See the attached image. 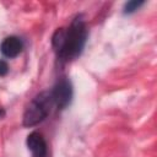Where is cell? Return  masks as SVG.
I'll return each instance as SVG.
<instances>
[{
	"label": "cell",
	"mask_w": 157,
	"mask_h": 157,
	"mask_svg": "<svg viewBox=\"0 0 157 157\" xmlns=\"http://www.w3.org/2000/svg\"><path fill=\"white\" fill-rule=\"evenodd\" d=\"M87 29L85 21L77 16L67 29L59 28L53 36V47L61 61H70L77 58L86 43Z\"/></svg>",
	"instance_id": "obj_1"
},
{
	"label": "cell",
	"mask_w": 157,
	"mask_h": 157,
	"mask_svg": "<svg viewBox=\"0 0 157 157\" xmlns=\"http://www.w3.org/2000/svg\"><path fill=\"white\" fill-rule=\"evenodd\" d=\"M53 104L54 103L50 92H42L37 94L25 110L23 125L29 128L42 123L50 113V108Z\"/></svg>",
	"instance_id": "obj_2"
},
{
	"label": "cell",
	"mask_w": 157,
	"mask_h": 157,
	"mask_svg": "<svg viewBox=\"0 0 157 157\" xmlns=\"http://www.w3.org/2000/svg\"><path fill=\"white\" fill-rule=\"evenodd\" d=\"M50 96L56 108L64 109L66 105H69L72 98V87L70 81L65 77L58 80V82L54 85L53 90L50 91Z\"/></svg>",
	"instance_id": "obj_3"
},
{
	"label": "cell",
	"mask_w": 157,
	"mask_h": 157,
	"mask_svg": "<svg viewBox=\"0 0 157 157\" xmlns=\"http://www.w3.org/2000/svg\"><path fill=\"white\" fill-rule=\"evenodd\" d=\"M27 146L32 152L33 157H45L47 156V144L42 134L33 131L27 136Z\"/></svg>",
	"instance_id": "obj_4"
},
{
	"label": "cell",
	"mask_w": 157,
	"mask_h": 157,
	"mask_svg": "<svg viewBox=\"0 0 157 157\" xmlns=\"http://www.w3.org/2000/svg\"><path fill=\"white\" fill-rule=\"evenodd\" d=\"M22 48H23L22 40L16 36H11V37L5 38L1 43V45H0L1 53L7 58L17 56L22 52Z\"/></svg>",
	"instance_id": "obj_5"
},
{
	"label": "cell",
	"mask_w": 157,
	"mask_h": 157,
	"mask_svg": "<svg viewBox=\"0 0 157 157\" xmlns=\"http://www.w3.org/2000/svg\"><path fill=\"white\" fill-rule=\"evenodd\" d=\"M145 2L144 1H137V0H132V1H129L125 4L124 6V12L125 13H131L134 11H136L140 6H142Z\"/></svg>",
	"instance_id": "obj_6"
},
{
	"label": "cell",
	"mask_w": 157,
	"mask_h": 157,
	"mask_svg": "<svg viewBox=\"0 0 157 157\" xmlns=\"http://www.w3.org/2000/svg\"><path fill=\"white\" fill-rule=\"evenodd\" d=\"M9 71V65L6 61L0 60V76H5Z\"/></svg>",
	"instance_id": "obj_7"
}]
</instances>
